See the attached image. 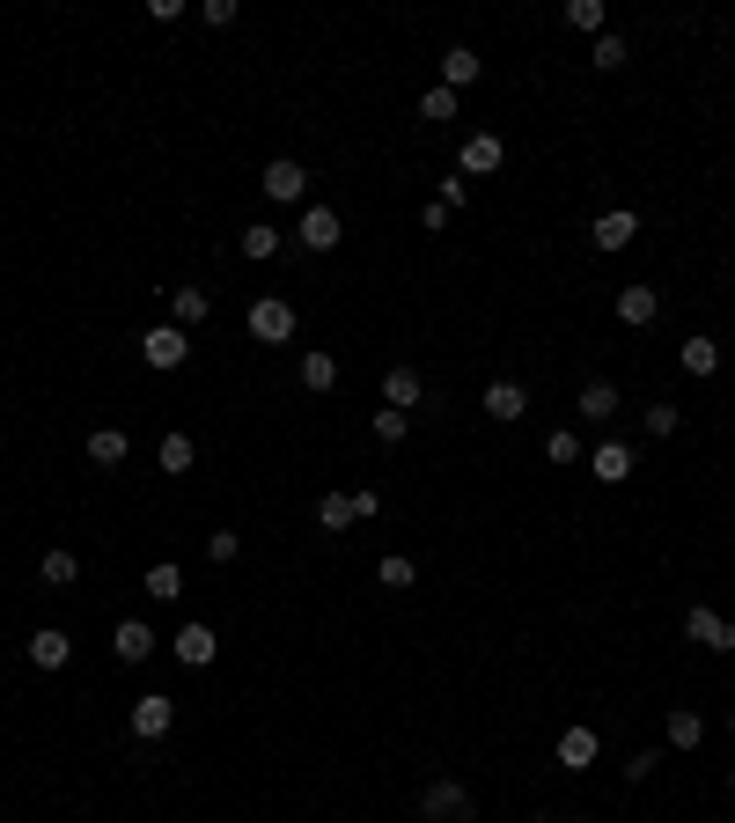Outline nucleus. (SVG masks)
Returning a JSON list of instances; mask_svg holds the SVG:
<instances>
[{"label": "nucleus", "instance_id": "36", "mask_svg": "<svg viewBox=\"0 0 735 823\" xmlns=\"http://www.w3.org/2000/svg\"><path fill=\"white\" fill-rule=\"evenodd\" d=\"M544 456H552V463H574V456H581V441L566 435V427H552V435H544Z\"/></svg>", "mask_w": 735, "mask_h": 823}, {"label": "nucleus", "instance_id": "23", "mask_svg": "<svg viewBox=\"0 0 735 823\" xmlns=\"http://www.w3.org/2000/svg\"><path fill=\"white\" fill-rule=\"evenodd\" d=\"M125 456H133V441H125L118 427H97V435H89V463H103V471H118Z\"/></svg>", "mask_w": 735, "mask_h": 823}, {"label": "nucleus", "instance_id": "20", "mask_svg": "<svg viewBox=\"0 0 735 823\" xmlns=\"http://www.w3.org/2000/svg\"><path fill=\"white\" fill-rule=\"evenodd\" d=\"M206 309H214V294H206V288H170V324H177V331L206 324Z\"/></svg>", "mask_w": 735, "mask_h": 823}, {"label": "nucleus", "instance_id": "17", "mask_svg": "<svg viewBox=\"0 0 735 823\" xmlns=\"http://www.w3.org/2000/svg\"><path fill=\"white\" fill-rule=\"evenodd\" d=\"M478 74H486V59H478L471 45H449V52H441V89H471Z\"/></svg>", "mask_w": 735, "mask_h": 823}, {"label": "nucleus", "instance_id": "45", "mask_svg": "<svg viewBox=\"0 0 735 823\" xmlns=\"http://www.w3.org/2000/svg\"><path fill=\"white\" fill-rule=\"evenodd\" d=\"M728 735H735V713H728Z\"/></svg>", "mask_w": 735, "mask_h": 823}, {"label": "nucleus", "instance_id": "43", "mask_svg": "<svg viewBox=\"0 0 735 823\" xmlns=\"http://www.w3.org/2000/svg\"><path fill=\"white\" fill-rule=\"evenodd\" d=\"M544 823H588V816H544Z\"/></svg>", "mask_w": 735, "mask_h": 823}, {"label": "nucleus", "instance_id": "12", "mask_svg": "<svg viewBox=\"0 0 735 823\" xmlns=\"http://www.w3.org/2000/svg\"><path fill=\"white\" fill-rule=\"evenodd\" d=\"M640 236V214H625V206H611V214H596V250L603 258H618V250H633Z\"/></svg>", "mask_w": 735, "mask_h": 823}, {"label": "nucleus", "instance_id": "7", "mask_svg": "<svg viewBox=\"0 0 735 823\" xmlns=\"http://www.w3.org/2000/svg\"><path fill=\"white\" fill-rule=\"evenodd\" d=\"M383 405H391V412H419V405H427V375H419L412 361H397L391 375H383Z\"/></svg>", "mask_w": 735, "mask_h": 823}, {"label": "nucleus", "instance_id": "26", "mask_svg": "<svg viewBox=\"0 0 735 823\" xmlns=\"http://www.w3.org/2000/svg\"><path fill=\"white\" fill-rule=\"evenodd\" d=\"M147 596H155V604H177V596H184V566L155 559V566H147Z\"/></svg>", "mask_w": 735, "mask_h": 823}, {"label": "nucleus", "instance_id": "14", "mask_svg": "<svg viewBox=\"0 0 735 823\" xmlns=\"http://www.w3.org/2000/svg\"><path fill=\"white\" fill-rule=\"evenodd\" d=\"M522 412H530V390H522V383H508V375H500V383H486V419L514 427Z\"/></svg>", "mask_w": 735, "mask_h": 823}, {"label": "nucleus", "instance_id": "44", "mask_svg": "<svg viewBox=\"0 0 735 823\" xmlns=\"http://www.w3.org/2000/svg\"><path fill=\"white\" fill-rule=\"evenodd\" d=\"M728 794H735V765H728Z\"/></svg>", "mask_w": 735, "mask_h": 823}, {"label": "nucleus", "instance_id": "28", "mask_svg": "<svg viewBox=\"0 0 735 823\" xmlns=\"http://www.w3.org/2000/svg\"><path fill=\"white\" fill-rule=\"evenodd\" d=\"M37 574H45V588H74V582H81V559H74V552H45Z\"/></svg>", "mask_w": 735, "mask_h": 823}, {"label": "nucleus", "instance_id": "11", "mask_svg": "<svg viewBox=\"0 0 735 823\" xmlns=\"http://www.w3.org/2000/svg\"><path fill=\"white\" fill-rule=\"evenodd\" d=\"M170 654H177V662H184V669H206V662H214V654H220V640H214V625H199V618H192V625H177Z\"/></svg>", "mask_w": 735, "mask_h": 823}, {"label": "nucleus", "instance_id": "22", "mask_svg": "<svg viewBox=\"0 0 735 823\" xmlns=\"http://www.w3.org/2000/svg\"><path fill=\"white\" fill-rule=\"evenodd\" d=\"M317 530H324V537H346V530H353V493H324V500H317Z\"/></svg>", "mask_w": 735, "mask_h": 823}, {"label": "nucleus", "instance_id": "35", "mask_svg": "<svg viewBox=\"0 0 735 823\" xmlns=\"http://www.w3.org/2000/svg\"><path fill=\"white\" fill-rule=\"evenodd\" d=\"M272 250H280V228L250 221V228H244V258H272Z\"/></svg>", "mask_w": 735, "mask_h": 823}, {"label": "nucleus", "instance_id": "10", "mask_svg": "<svg viewBox=\"0 0 735 823\" xmlns=\"http://www.w3.org/2000/svg\"><path fill=\"white\" fill-rule=\"evenodd\" d=\"M111 654H118L125 669H140L147 654H155V625H140V618H118V625H111Z\"/></svg>", "mask_w": 735, "mask_h": 823}, {"label": "nucleus", "instance_id": "15", "mask_svg": "<svg viewBox=\"0 0 735 823\" xmlns=\"http://www.w3.org/2000/svg\"><path fill=\"white\" fill-rule=\"evenodd\" d=\"M588 471H596L603 485H625V478H633V449L603 435V441H596V456H588Z\"/></svg>", "mask_w": 735, "mask_h": 823}, {"label": "nucleus", "instance_id": "40", "mask_svg": "<svg viewBox=\"0 0 735 823\" xmlns=\"http://www.w3.org/2000/svg\"><path fill=\"white\" fill-rule=\"evenodd\" d=\"M655 765H662V751H633V757H625V779H647Z\"/></svg>", "mask_w": 735, "mask_h": 823}, {"label": "nucleus", "instance_id": "9", "mask_svg": "<svg viewBox=\"0 0 735 823\" xmlns=\"http://www.w3.org/2000/svg\"><path fill=\"white\" fill-rule=\"evenodd\" d=\"M177 721V699H162V691H147V699H133V735L140 743H162Z\"/></svg>", "mask_w": 735, "mask_h": 823}, {"label": "nucleus", "instance_id": "41", "mask_svg": "<svg viewBox=\"0 0 735 823\" xmlns=\"http://www.w3.org/2000/svg\"><path fill=\"white\" fill-rule=\"evenodd\" d=\"M199 15H206V23H214V30H228V23H236V0H206Z\"/></svg>", "mask_w": 735, "mask_h": 823}, {"label": "nucleus", "instance_id": "16", "mask_svg": "<svg viewBox=\"0 0 735 823\" xmlns=\"http://www.w3.org/2000/svg\"><path fill=\"white\" fill-rule=\"evenodd\" d=\"M30 662H37V669H67V662H74V640H67L59 625H37V632H30Z\"/></svg>", "mask_w": 735, "mask_h": 823}, {"label": "nucleus", "instance_id": "27", "mask_svg": "<svg viewBox=\"0 0 735 823\" xmlns=\"http://www.w3.org/2000/svg\"><path fill=\"white\" fill-rule=\"evenodd\" d=\"M155 463H162L170 478H184V471H192V435H162V449H155Z\"/></svg>", "mask_w": 735, "mask_h": 823}, {"label": "nucleus", "instance_id": "30", "mask_svg": "<svg viewBox=\"0 0 735 823\" xmlns=\"http://www.w3.org/2000/svg\"><path fill=\"white\" fill-rule=\"evenodd\" d=\"M588 59H596V67H603V74H618V67H625V59H633V52H625V37H618V30H603Z\"/></svg>", "mask_w": 735, "mask_h": 823}, {"label": "nucleus", "instance_id": "24", "mask_svg": "<svg viewBox=\"0 0 735 823\" xmlns=\"http://www.w3.org/2000/svg\"><path fill=\"white\" fill-rule=\"evenodd\" d=\"M294 375H302V390H339V361H331V353H302V368H294Z\"/></svg>", "mask_w": 735, "mask_h": 823}, {"label": "nucleus", "instance_id": "21", "mask_svg": "<svg viewBox=\"0 0 735 823\" xmlns=\"http://www.w3.org/2000/svg\"><path fill=\"white\" fill-rule=\"evenodd\" d=\"M574 412H581V419H596V427H611V412H618V383H581Z\"/></svg>", "mask_w": 735, "mask_h": 823}, {"label": "nucleus", "instance_id": "4", "mask_svg": "<svg viewBox=\"0 0 735 823\" xmlns=\"http://www.w3.org/2000/svg\"><path fill=\"white\" fill-rule=\"evenodd\" d=\"M685 632L699 640V647H713V654H735V618H721L713 604H691L685 610Z\"/></svg>", "mask_w": 735, "mask_h": 823}, {"label": "nucleus", "instance_id": "39", "mask_svg": "<svg viewBox=\"0 0 735 823\" xmlns=\"http://www.w3.org/2000/svg\"><path fill=\"white\" fill-rule=\"evenodd\" d=\"M441 206H449V214H456V206H464V199H471V184H464V177H441Z\"/></svg>", "mask_w": 735, "mask_h": 823}, {"label": "nucleus", "instance_id": "31", "mask_svg": "<svg viewBox=\"0 0 735 823\" xmlns=\"http://www.w3.org/2000/svg\"><path fill=\"white\" fill-rule=\"evenodd\" d=\"M419 119H427V125L456 119V89H441V81H434V89H427V97H419Z\"/></svg>", "mask_w": 735, "mask_h": 823}, {"label": "nucleus", "instance_id": "33", "mask_svg": "<svg viewBox=\"0 0 735 823\" xmlns=\"http://www.w3.org/2000/svg\"><path fill=\"white\" fill-rule=\"evenodd\" d=\"M405 435H412V419H405V412H391V405L375 412V441H383V449H397Z\"/></svg>", "mask_w": 735, "mask_h": 823}, {"label": "nucleus", "instance_id": "2", "mask_svg": "<svg viewBox=\"0 0 735 823\" xmlns=\"http://www.w3.org/2000/svg\"><path fill=\"white\" fill-rule=\"evenodd\" d=\"M250 339H265V346L294 339V302L287 294H258V302H250Z\"/></svg>", "mask_w": 735, "mask_h": 823}, {"label": "nucleus", "instance_id": "29", "mask_svg": "<svg viewBox=\"0 0 735 823\" xmlns=\"http://www.w3.org/2000/svg\"><path fill=\"white\" fill-rule=\"evenodd\" d=\"M677 419H685V412L669 405V397H655V405L640 412V427H647V435H655V441H669V435H677Z\"/></svg>", "mask_w": 735, "mask_h": 823}, {"label": "nucleus", "instance_id": "1", "mask_svg": "<svg viewBox=\"0 0 735 823\" xmlns=\"http://www.w3.org/2000/svg\"><path fill=\"white\" fill-rule=\"evenodd\" d=\"M419 823H478V801H471L464 779H427L419 787Z\"/></svg>", "mask_w": 735, "mask_h": 823}, {"label": "nucleus", "instance_id": "18", "mask_svg": "<svg viewBox=\"0 0 735 823\" xmlns=\"http://www.w3.org/2000/svg\"><path fill=\"white\" fill-rule=\"evenodd\" d=\"M677 361H685V375H699V383H706V375H721V346H713L706 331H691V339L677 346Z\"/></svg>", "mask_w": 735, "mask_h": 823}, {"label": "nucleus", "instance_id": "42", "mask_svg": "<svg viewBox=\"0 0 735 823\" xmlns=\"http://www.w3.org/2000/svg\"><path fill=\"white\" fill-rule=\"evenodd\" d=\"M419 228H427V236H434V228H449V206H441V199H427V206H419Z\"/></svg>", "mask_w": 735, "mask_h": 823}, {"label": "nucleus", "instance_id": "6", "mask_svg": "<svg viewBox=\"0 0 735 823\" xmlns=\"http://www.w3.org/2000/svg\"><path fill=\"white\" fill-rule=\"evenodd\" d=\"M265 199H280V206H294V199H309V170L294 162V155H280V162H265Z\"/></svg>", "mask_w": 735, "mask_h": 823}, {"label": "nucleus", "instance_id": "25", "mask_svg": "<svg viewBox=\"0 0 735 823\" xmlns=\"http://www.w3.org/2000/svg\"><path fill=\"white\" fill-rule=\"evenodd\" d=\"M655 309H662L655 288H618V316H625V324H655Z\"/></svg>", "mask_w": 735, "mask_h": 823}, {"label": "nucleus", "instance_id": "32", "mask_svg": "<svg viewBox=\"0 0 735 823\" xmlns=\"http://www.w3.org/2000/svg\"><path fill=\"white\" fill-rule=\"evenodd\" d=\"M566 23L588 30V37H603V0H566Z\"/></svg>", "mask_w": 735, "mask_h": 823}, {"label": "nucleus", "instance_id": "34", "mask_svg": "<svg viewBox=\"0 0 735 823\" xmlns=\"http://www.w3.org/2000/svg\"><path fill=\"white\" fill-rule=\"evenodd\" d=\"M375 582H383V588H412V582H419V566H412V559H397V552H391L383 566H375Z\"/></svg>", "mask_w": 735, "mask_h": 823}, {"label": "nucleus", "instance_id": "13", "mask_svg": "<svg viewBox=\"0 0 735 823\" xmlns=\"http://www.w3.org/2000/svg\"><path fill=\"white\" fill-rule=\"evenodd\" d=\"M456 162H464V177H493L500 162H508V147H500V133H471Z\"/></svg>", "mask_w": 735, "mask_h": 823}, {"label": "nucleus", "instance_id": "5", "mask_svg": "<svg viewBox=\"0 0 735 823\" xmlns=\"http://www.w3.org/2000/svg\"><path fill=\"white\" fill-rule=\"evenodd\" d=\"M596 757H603V735H596V728H566L559 743H552V765H559V773H588Z\"/></svg>", "mask_w": 735, "mask_h": 823}, {"label": "nucleus", "instance_id": "37", "mask_svg": "<svg viewBox=\"0 0 735 823\" xmlns=\"http://www.w3.org/2000/svg\"><path fill=\"white\" fill-rule=\"evenodd\" d=\"M236 552H244V537H236V530H214V537H206V559H220V566H228Z\"/></svg>", "mask_w": 735, "mask_h": 823}, {"label": "nucleus", "instance_id": "3", "mask_svg": "<svg viewBox=\"0 0 735 823\" xmlns=\"http://www.w3.org/2000/svg\"><path fill=\"white\" fill-rule=\"evenodd\" d=\"M184 353H192V331H177V324H155V331H140V361L147 368H184Z\"/></svg>", "mask_w": 735, "mask_h": 823}, {"label": "nucleus", "instance_id": "19", "mask_svg": "<svg viewBox=\"0 0 735 823\" xmlns=\"http://www.w3.org/2000/svg\"><path fill=\"white\" fill-rule=\"evenodd\" d=\"M662 735H669V751H699V743H706V721H699L691 706H669V721H662Z\"/></svg>", "mask_w": 735, "mask_h": 823}, {"label": "nucleus", "instance_id": "8", "mask_svg": "<svg viewBox=\"0 0 735 823\" xmlns=\"http://www.w3.org/2000/svg\"><path fill=\"white\" fill-rule=\"evenodd\" d=\"M339 236H346V228H339V214H331V206H302V228H294V243H302V250H317V258H324V250H339Z\"/></svg>", "mask_w": 735, "mask_h": 823}, {"label": "nucleus", "instance_id": "38", "mask_svg": "<svg viewBox=\"0 0 735 823\" xmlns=\"http://www.w3.org/2000/svg\"><path fill=\"white\" fill-rule=\"evenodd\" d=\"M375 515H383V493L361 485V493H353V522H375Z\"/></svg>", "mask_w": 735, "mask_h": 823}]
</instances>
